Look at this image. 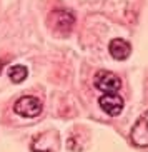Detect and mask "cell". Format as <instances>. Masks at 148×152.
<instances>
[{
  "label": "cell",
  "instance_id": "6da1fadb",
  "mask_svg": "<svg viewBox=\"0 0 148 152\" xmlns=\"http://www.w3.org/2000/svg\"><path fill=\"white\" fill-rule=\"evenodd\" d=\"M42 100L40 99L33 97V95H23L15 102L14 105V112L20 117H27V119H32V117H37L42 114Z\"/></svg>",
  "mask_w": 148,
  "mask_h": 152
},
{
  "label": "cell",
  "instance_id": "7a4b0ae2",
  "mask_svg": "<svg viewBox=\"0 0 148 152\" xmlns=\"http://www.w3.org/2000/svg\"><path fill=\"white\" fill-rule=\"evenodd\" d=\"M93 84L97 89L105 94H115L121 89L120 77L110 70H98L93 77Z\"/></svg>",
  "mask_w": 148,
  "mask_h": 152
},
{
  "label": "cell",
  "instance_id": "3957f363",
  "mask_svg": "<svg viewBox=\"0 0 148 152\" xmlns=\"http://www.w3.org/2000/svg\"><path fill=\"white\" fill-rule=\"evenodd\" d=\"M50 22L53 25V28L58 34L65 35L68 32L72 30L73 23H75V17H73L68 10H53L52 14H50Z\"/></svg>",
  "mask_w": 148,
  "mask_h": 152
},
{
  "label": "cell",
  "instance_id": "277c9868",
  "mask_svg": "<svg viewBox=\"0 0 148 152\" xmlns=\"http://www.w3.org/2000/svg\"><path fill=\"white\" fill-rule=\"evenodd\" d=\"M131 142L138 147H148V110L143 112L131 129Z\"/></svg>",
  "mask_w": 148,
  "mask_h": 152
},
{
  "label": "cell",
  "instance_id": "5b68a950",
  "mask_svg": "<svg viewBox=\"0 0 148 152\" xmlns=\"http://www.w3.org/2000/svg\"><path fill=\"white\" fill-rule=\"evenodd\" d=\"M98 105L102 107V110L105 114H108V115H112V117H117L121 114L125 102H123L121 95H118L115 92V94H103L98 99Z\"/></svg>",
  "mask_w": 148,
  "mask_h": 152
},
{
  "label": "cell",
  "instance_id": "8992f818",
  "mask_svg": "<svg viewBox=\"0 0 148 152\" xmlns=\"http://www.w3.org/2000/svg\"><path fill=\"white\" fill-rule=\"evenodd\" d=\"M108 50L115 60H126L131 54V45L123 39H113L108 45Z\"/></svg>",
  "mask_w": 148,
  "mask_h": 152
},
{
  "label": "cell",
  "instance_id": "52a82bcc",
  "mask_svg": "<svg viewBox=\"0 0 148 152\" xmlns=\"http://www.w3.org/2000/svg\"><path fill=\"white\" fill-rule=\"evenodd\" d=\"M28 75V70L25 65H12L9 69V77L10 80L15 82V84H22Z\"/></svg>",
  "mask_w": 148,
  "mask_h": 152
},
{
  "label": "cell",
  "instance_id": "ba28073f",
  "mask_svg": "<svg viewBox=\"0 0 148 152\" xmlns=\"http://www.w3.org/2000/svg\"><path fill=\"white\" fill-rule=\"evenodd\" d=\"M0 65H4V60H0ZM0 70H2V67H0Z\"/></svg>",
  "mask_w": 148,
  "mask_h": 152
}]
</instances>
